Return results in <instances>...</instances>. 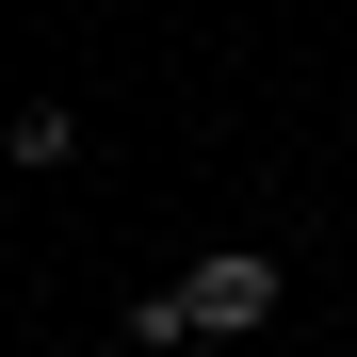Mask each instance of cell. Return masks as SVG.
<instances>
[{
  "label": "cell",
  "mask_w": 357,
  "mask_h": 357,
  "mask_svg": "<svg viewBox=\"0 0 357 357\" xmlns=\"http://www.w3.org/2000/svg\"><path fill=\"white\" fill-rule=\"evenodd\" d=\"M178 309H195V341H260L276 325V260L260 244H211L195 276H178Z\"/></svg>",
  "instance_id": "obj_1"
},
{
  "label": "cell",
  "mask_w": 357,
  "mask_h": 357,
  "mask_svg": "<svg viewBox=\"0 0 357 357\" xmlns=\"http://www.w3.org/2000/svg\"><path fill=\"white\" fill-rule=\"evenodd\" d=\"M114 341H130V357H178V341H195V309H178V292H130V325H114Z\"/></svg>",
  "instance_id": "obj_2"
}]
</instances>
